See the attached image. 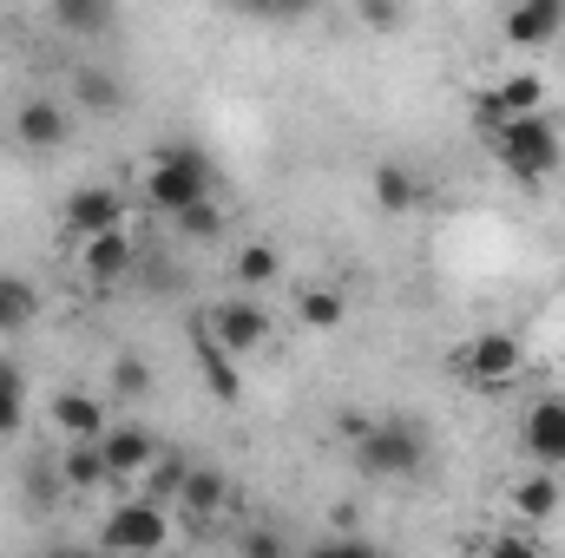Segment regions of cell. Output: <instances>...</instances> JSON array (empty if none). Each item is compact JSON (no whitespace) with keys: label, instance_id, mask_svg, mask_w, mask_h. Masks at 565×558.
I'll use <instances>...</instances> for the list:
<instances>
[{"label":"cell","instance_id":"26","mask_svg":"<svg viewBox=\"0 0 565 558\" xmlns=\"http://www.w3.org/2000/svg\"><path fill=\"white\" fill-rule=\"evenodd\" d=\"M184 473H191V460L158 447V460L145 466V486H151V500H164V506H171V500H178V486H184Z\"/></svg>","mask_w":565,"mask_h":558},{"label":"cell","instance_id":"11","mask_svg":"<svg viewBox=\"0 0 565 558\" xmlns=\"http://www.w3.org/2000/svg\"><path fill=\"white\" fill-rule=\"evenodd\" d=\"M99 453L113 466V486H126V480H145V466L158 460V433L139 427V420H119V427L99 433Z\"/></svg>","mask_w":565,"mask_h":558},{"label":"cell","instance_id":"31","mask_svg":"<svg viewBox=\"0 0 565 558\" xmlns=\"http://www.w3.org/2000/svg\"><path fill=\"white\" fill-rule=\"evenodd\" d=\"M237 552L244 558H282V533H244Z\"/></svg>","mask_w":565,"mask_h":558},{"label":"cell","instance_id":"19","mask_svg":"<svg viewBox=\"0 0 565 558\" xmlns=\"http://www.w3.org/2000/svg\"><path fill=\"white\" fill-rule=\"evenodd\" d=\"M296 322L302 329H342L349 322V296L335 282H302L296 289Z\"/></svg>","mask_w":565,"mask_h":558},{"label":"cell","instance_id":"14","mask_svg":"<svg viewBox=\"0 0 565 558\" xmlns=\"http://www.w3.org/2000/svg\"><path fill=\"white\" fill-rule=\"evenodd\" d=\"M178 506H184L191 519H217L224 506H237V486H231L217 466H198V460H191V473H184V486H178Z\"/></svg>","mask_w":565,"mask_h":558},{"label":"cell","instance_id":"33","mask_svg":"<svg viewBox=\"0 0 565 558\" xmlns=\"http://www.w3.org/2000/svg\"><path fill=\"white\" fill-rule=\"evenodd\" d=\"M237 7H250V13H270V0H237Z\"/></svg>","mask_w":565,"mask_h":558},{"label":"cell","instance_id":"12","mask_svg":"<svg viewBox=\"0 0 565 558\" xmlns=\"http://www.w3.org/2000/svg\"><path fill=\"white\" fill-rule=\"evenodd\" d=\"M520 440H526V453H533L540 466H553V473H559V466H565V401H559V395H540V401L526 408Z\"/></svg>","mask_w":565,"mask_h":558},{"label":"cell","instance_id":"21","mask_svg":"<svg viewBox=\"0 0 565 558\" xmlns=\"http://www.w3.org/2000/svg\"><path fill=\"white\" fill-rule=\"evenodd\" d=\"M33 315H40V289L26 277H7L0 270V335H20Z\"/></svg>","mask_w":565,"mask_h":558},{"label":"cell","instance_id":"18","mask_svg":"<svg viewBox=\"0 0 565 558\" xmlns=\"http://www.w3.org/2000/svg\"><path fill=\"white\" fill-rule=\"evenodd\" d=\"M53 427H60L66 440H99V433H106V408H99V395H79V388L53 395Z\"/></svg>","mask_w":565,"mask_h":558},{"label":"cell","instance_id":"32","mask_svg":"<svg viewBox=\"0 0 565 558\" xmlns=\"http://www.w3.org/2000/svg\"><path fill=\"white\" fill-rule=\"evenodd\" d=\"M316 7H322V0H270V13H277V20H309Z\"/></svg>","mask_w":565,"mask_h":558},{"label":"cell","instance_id":"30","mask_svg":"<svg viewBox=\"0 0 565 558\" xmlns=\"http://www.w3.org/2000/svg\"><path fill=\"white\" fill-rule=\"evenodd\" d=\"M473 119H480V132H493V126H507L513 112H507V99H500V86H487L480 99H473Z\"/></svg>","mask_w":565,"mask_h":558},{"label":"cell","instance_id":"5","mask_svg":"<svg viewBox=\"0 0 565 558\" xmlns=\"http://www.w3.org/2000/svg\"><path fill=\"white\" fill-rule=\"evenodd\" d=\"M460 375L473 388H507L526 375V342L513 329H480L473 342H460Z\"/></svg>","mask_w":565,"mask_h":558},{"label":"cell","instance_id":"2","mask_svg":"<svg viewBox=\"0 0 565 558\" xmlns=\"http://www.w3.org/2000/svg\"><path fill=\"white\" fill-rule=\"evenodd\" d=\"M211 164H204V151H191V144H164V151H151V164H145V204L158 211V217H178V211H191V204H204L211 197Z\"/></svg>","mask_w":565,"mask_h":558},{"label":"cell","instance_id":"25","mask_svg":"<svg viewBox=\"0 0 565 558\" xmlns=\"http://www.w3.org/2000/svg\"><path fill=\"white\" fill-rule=\"evenodd\" d=\"M500 99H507V112H546V73H507Z\"/></svg>","mask_w":565,"mask_h":558},{"label":"cell","instance_id":"24","mask_svg":"<svg viewBox=\"0 0 565 558\" xmlns=\"http://www.w3.org/2000/svg\"><path fill=\"white\" fill-rule=\"evenodd\" d=\"M20 420H26V368L13 355H0V440L20 433Z\"/></svg>","mask_w":565,"mask_h":558},{"label":"cell","instance_id":"22","mask_svg":"<svg viewBox=\"0 0 565 558\" xmlns=\"http://www.w3.org/2000/svg\"><path fill=\"white\" fill-rule=\"evenodd\" d=\"M198 362H204V382H211L217 401H237V395H244V382H237V368H231L237 355H224V348L211 342V329H198Z\"/></svg>","mask_w":565,"mask_h":558},{"label":"cell","instance_id":"23","mask_svg":"<svg viewBox=\"0 0 565 558\" xmlns=\"http://www.w3.org/2000/svg\"><path fill=\"white\" fill-rule=\"evenodd\" d=\"M513 513H526V519H553V513H559V480H553V466H540V473H526V480L513 486Z\"/></svg>","mask_w":565,"mask_h":558},{"label":"cell","instance_id":"29","mask_svg":"<svg viewBox=\"0 0 565 558\" xmlns=\"http://www.w3.org/2000/svg\"><path fill=\"white\" fill-rule=\"evenodd\" d=\"M178 237H217V211H211V197L191 204V211H178Z\"/></svg>","mask_w":565,"mask_h":558},{"label":"cell","instance_id":"13","mask_svg":"<svg viewBox=\"0 0 565 558\" xmlns=\"http://www.w3.org/2000/svg\"><path fill=\"white\" fill-rule=\"evenodd\" d=\"M46 20L66 40H106L119 20V0H46Z\"/></svg>","mask_w":565,"mask_h":558},{"label":"cell","instance_id":"1","mask_svg":"<svg viewBox=\"0 0 565 558\" xmlns=\"http://www.w3.org/2000/svg\"><path fill=\"white\" fill-rule=\"evenodd\" d=\"M487 151L500 158V171H507L513 184H546V178L559 171V158H565L553 112H513L507 126L487 132Z\"/></svg>","mask_w":565,"mask_h":558},{"label":"cell","instance_id":"27","mask_svg":"<svg viewBox=\"0 0 565 558\" xmlns=\"http://www.w3.org/2000/svg\"><path fill=\"white\" fill-rule=\"evenodd\" d=\"M113 395H126V401H145V395H151L145 355H119V362H113Z\"/></svg>","mask_w":565,"mask_h":558},{"label":"cell","instance_id":"8","mask_svg":"<svg viewBox=\"0 0 565 558\" xmlns=\"http://www.w3.org/2000/svg\"><path fill=\"white\" fill-rule=\"evenodd\" d=\"M66 139H73V106H60V99H20V112H13V144L20 151L53 158V151H66Z\"/></svg>","mask_w":565,"mask_h":558},{"label":"cell","instance_id":"16","mask_svg":"<svg viewBox=\"0 0 565 558\" xmlns=\"http://www.w3.org/2000/svg\"><path fill=\"white\" fill-rule=\"evenodd\" d=\"M60 473H66V493H99V486H113V466H106L99 440H66Z\"/></svg>","mask_w":565,"mask_h":558},{"label":"cell","instance_id":"15","mask_svg":"<svg viewBox=\"0 0 565 558\" xmlns=\"http://www.w3.org/2000/svg\"><path fill=\"white\" fill-rule=\"evenodd\" d=\"M73 106H79V112L113 119V112L126 106V79H119V73H106V66H79V73H73Z\"/></svg>","mask_w":565,"mask_h":558},{"label":"cell","instance_id":"34","mask_svg":"<svg viewBox=\"0 0 565 558\" xmlns=\"http://www.w3.org/2000/svg\"><path fill=\"white\" fill-rule=\"evenodd\" d=\"M0 40H7V7H0Z\"/></svg>","mask_w":565,"mask_h":558},{"label":"cell","instance_id":"17","mask_svg":"<svg viewBox=\"0 0 565 558\" xmlns=\"http://www.w3.org/2000/svg\"><path fill=\"white\" fill-rule=\"evenodd\" d=\"M369 191H375V211H388V217H408L415 204H422V178L408 171V164H375V178H369Z\"/></svg>","mask_w":565,"mask_h":558},{"label":"cell","instance_id":"10","mask_svg":"<svg viewBox=\"0 0 565 558\" xmlns=\"http://www.w3.org/2000/svg\"><path fill=\"white\" fill-rule=\"evenodd\" d=\"M113 224H126V191L119 184H79L73 197H66V237L79 244V237H99V230H113Z\"/></svg>","mask_w":565,"mask_h":558},{"label":"cell","instance_id":"28","mask_svg":"<svg viewBox=\"0 0 565 558\" xmlns=\"http://www.w3.org/2000/svg\"><path fill=\"white\" fill-rule=\"evenodd\" d=\"M355 20L369 33H395L402 26V0H355Z\"/></svg>","mask_w":565,"mask_h":558},{"label":"cell","instance_id":"3","mask_svg":"<svg viewBox=\"0 0 565 558\" xmlns=\"http://www.w3.org/2000/svg\"><path fill=\"white\" fill-rule=\"evenodd\" d=\"M355 466L369 480H415L427 466V433L415 420H362L355 433Z\"/></svg>","mask_w":565,"mask_h":558},{"label":"cell","instance_id":"6","mask_svg":"<svg viewBox=\"0 0 565 558\" xmlns=\"http://www.w3.org/2000/svg\"><path fill=\"white\" fill-rule=\"evenodd\" d=\"M204 329H211V342H217L224 355H257V348L270 342V309L250 302V296H224V302L204 315Z\"/></svg>","mask_w":565,"mask_h":558},{"label":"cell","instance_id":"9","mask_svg":"<svg viewBox=\"0 0 565 558\" xmlns=\"http://www.w3.org/2000/svg\"><path fill=\"white\" fill-rule=\"evenodd\" d=\"M500 33H507V46H520V53H546L565 33V0H513L507 20H500Z\"/></svg>","mask_w":565,"mask_h":558},{"label":"cell","instance_id":"20","mask_svg":"<svg viewBox=\"0 0 565 558\" xmlns=\"http://www.w3.org/2000/svg\"><path fill=\"white\" fill-rule=\"evenodd\" d=\"M231 277H237V289H270V282L282 277L277 244H237V257H231Z\"/></svg>","mask_w":565,"mask_h":558},{"label":"cell","instance_id":"7","mask_svg":"<svg viewBox=\"0 0 565 558\" xmlns=\"http://www.w3.org/2000/svg\"><path fill=\"white\" fill-rule=\"evenodd\" d=\"M73 257H79V277L93 282V289H119V282L139 270V244H132L126 224H113V230H99V237H79Z\"/></svg>","mask_w":565,"mask_h":558},{"label":"cell","instance_id":"4","mask_svg":"<svg viewBox=\"0 0 565 558\" xmlns=\"http://www.w3.org/2000/svg\"><path fill=\"white\" fill-rule=\"evenodd\" d=\"M99 546L106 552H164L171 546V519H164V500H126V506H113L106 513V526H99Z\"/></svg>","mask_w":565,"mask_h":558}]
</instances>
